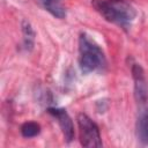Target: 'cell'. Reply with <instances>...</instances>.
<instances>
[{
  "label": "cell",
  "instance_id": "1",
  "mask_svg": "<svg viewBox=\"0 0 148 148\" xmlns=\"http://www.w3.org/2000/svg\"><path fill=\"white\" fill-rule=\"evenodd\" d=\"M91 6L106 21L124 29L130 28L136 16L135 8L125 0H91Z\"/></svg>",
  "mask_w": 148,
  "mask_h": 148
},
{
  "label": "cell",
  "instance_id": "2",
  "mask_svg": "<svg viewBox=\"0 0 148 148\" xmlns=\"http://www.w3.org/2000/svg\"><path fill=\"white\" fill-rule=\"evenodd\" d=\"M79 65L84 74L102 71L106 66V58L103 50L84 32L79 37Z\"/></svg>",
  "mask_w": 148,
  "mask_h": 148
},
{
  "label": "cell",
  "instance_id": "3",
  "mask_svg": "<svg viewBox=\"0 0 148 148\" xmlns=\"http://www.w3.org/2000/svg\"><path fill=\"white\" fill-rule=\"evenodd\" d=\"M80 142L83 147H102V138L97 124L86 113L77 114Z\"/></svg>",
  "mask_w": 148,
  "mask_h": 148
},
{
  "label": "cell",
  "instance_id": "4",
  "mask_svg": "<svg viewBox=\"0 0 148 148\" xmlns=\"http://www.w3.org/2000/svg\"><path fill=\"white\" fill-rule=\"evenodd\" d=\"M132 75L134 80V95L139 103L146 104L148 102V83L142 67L138 64L132 66Z\"/></svg>",
  "mask_w": 148,
  "mask_h": 148
},
{
  "label": "cell",
  "instance_id": "5",
  "mask_svg": "<svg viewBox=\"0 0 148 148\" xmlns=\"http://www.w3.org/2000/svg\"><path fill=\"white\" fill-rule=\"evenodd\" d=\"M47 112L57 119V121L61 128L65 141L71 142L74 139V125H73L72 118L69 117L67 111L65 109H60V108H50L47 110Z\"/></svg>",
  "mask_w": 148,
  "mask_h": 148
},
{
  "label": "cell",
  "instance_id": "6",
  "mask_svg": "<svg viewBox=\"0 0 148 148\" xmlns=\"http://www.w3.org/2000/svg\"><path fill=\"white\" fill-rule=\"evenodd\" d=\"M136 136L141 145H148V109L141 111L138 117Z\"/></svg>",
  "mask_w": 148,
  "mask_h": 148
},
{
  "label": "cell",
  "instance_id": "7",
  "mask_svg": "<svg viewBox=\"0 0 148 148\" xmlns=\"http://www.w3.org/2000/svg\"><path fill=\"white\" fill-rule=\"evenodd\" d=\"M43 7L53 16L64 18L66 16V9L60 3V0H40Z\"/></svg>",
  "mask_w": 148,
  "mask_h": 148
},
{
  "label": "cell",
  "instance_id": "8",
  "mask_svg": "<svg viewBox=\"0 0 148 148\" xmlns=\"http://www.w3.org/2000/svg\"><path fill=\"white\" fill-rule=\"evenodd\" d=\"M21 28H22V35H23V47L27 51H30L35 43V31L31 24L27 20L22 21Z\"/></svg>",
  "mask_w": 148,
  "mask_h": 148
},
{
  "label": "cell",
  "instance_id": "9",
  "mask_svg": "<svg viewBox=\"0 0 148 148\" xmlns=\"http://www.w3.org/2000/svg\"><path fill=\"white\" fill-rule=\"evenodd\" d=\"M40 133V126L36 121H25L21 126V134L24 138H34Z\"/></svg>",
  "mask_w": 148,
  "mask_h": 148
}]
</instances>
